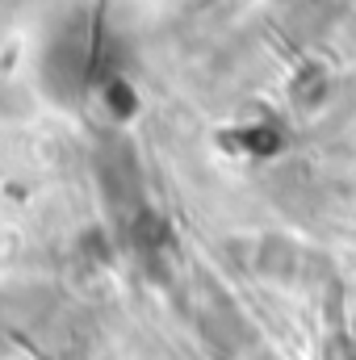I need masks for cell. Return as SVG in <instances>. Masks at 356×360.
Here are the masks:
<instances>
[{"instance_id":"6da1fadb","label":"cell","mask_w":356,"mask_h":360,"mask_svg":"<svg viewBox=\"0 0 356 360\" xmlns=\"http://www.w3.org/2000/svg\"><path fill=\"white\" fill-rule=\"evenodd\" d=\"M0 4H4V0H0Z\"/></svg>"}]
</instances>
